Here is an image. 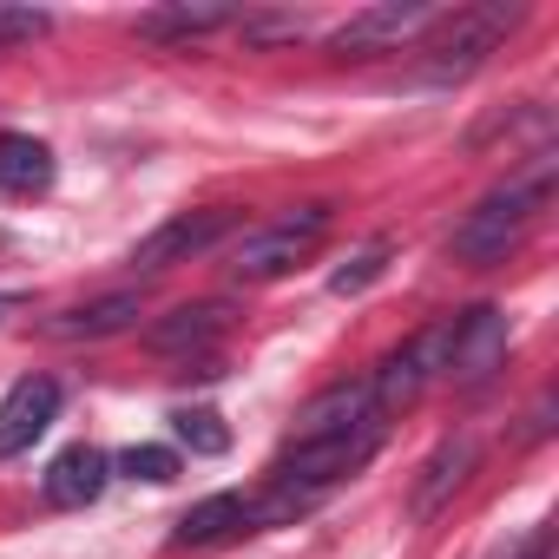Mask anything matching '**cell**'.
Masks as SVG:
<instances>
[{"instance_id": "cell-1", "label": "cell", "mask_w": 559, "mask_h": 559, "mask_svg": "<svg viewBox=\"0 0 559 559\" xmlns=\"http://www.w3.org/2000/svg\"><path fill=\"white\" fill-rule=\"evenodd\" d=\"M546 185H552V158L539 152V165L533 171H520V178H507V185H493L454 230H448V257L454 263H467V270H487V263H507V250L526 237V224L539 217V204H546Z\"/></svg>"}, {"instance_id": "cell-2", "label": "cell", "mask_w": 559, "mask_h": 559, "mask_svg": "<svg viewBox=\"0 0 559 559\" xmlns=\"http://www.w3.org/2000/svg\"><path fill=\"white\" fill-rule=\"evenodd\" d=\"M382 435H389V421L376 415V421H362V428H349V435L290 441L284 454H276V487H290V493L317 500V493H330L336 480H349V474H356V467L382 448Z\"/></svg>"}, {"instance_id": "cell-3", "label": "cell", "mask_w": 559, "mask_h": 559, "mask_svg": "<svg viewBox=\"0 0 559 559\" xmlns=\"http://www.w3.org/2000/svg\"><path fill=\"white\" fill-rule=\"evenodd\" d=\"M323 237H330V204H297V211H284V217H270L263 230H250V237L237 243L230 270L243 276V284H270V276L297 270Z\"/></svg>"}, {"instance_id": "cell-4", "label": "cell", "mask_w": 559, "mask_h": 559, "mask_svg": "<svg viewBox=\"0 0 559 559\" xmlns=\"http://www.w3.org/2000/svg\"><path fill=\"white\" fill-rule=\"evenodd\" d=\"M448 343H454V317H448V323H428V330L408 336L395 356H382V369L369 376V402H376L382 421L402 415L408 402H421V389L448 376Z\"/></svg>"}, {"instance_id": "cell-5", "label": "cell", "mask_w": 559, "mask_h": 559, "mask_svg": "<svg viewBox=\"0 0 559 559\" xmlns=\"http://www.w3.org/2000/svg\"><path fill=\"white\" fill-rule=\"evenodd\" d=\"M520 27V8H500V0H487V8H467V14H454L448 21V34L428 47V80H467L507 34Z\"/></svg>"}, {"instance_id": "cell-6", "label": "cell", "mask_w": 559, "mask_h": 559, "mask_svg": "<svg viewBox=\"0 0 559 559\" xmlns=\"http://www.w3.org/2000/svg\"><path fill=\"white\" fill-rule=\"evenodd\" d=\"M507 343H513V330H507V310H493V304H474L467 317H454V343H448V376L461 382V389H480L500 362H507Z\"/></svg>"}, {"instance_id": "cell-7", "label": "cell", "mask_w": 559, "mask_h": 559, "mask_svg": "<svg viewBox=\"0 0 559 559\" xmlns=\"http://www.w3.org/2000/svg\"><path fill=\"white\" fill-rule=\"evenodd\" d=\"M60 415V382L53 376H21L8 395H0V461L8 454H27Z\"/></svg>"}, {"instance_id": "cell-8", "label": "cell", "mask_w": 559, "mask_h": 559, "mask_svg": "<svg viewBox=\"0 0 559 559\" xmlns=\"http://www.w3.org/2000/svg\"><path fill=\"white\" fill-rule=\"evenodd\" d=\"M230 224H237V211H185V217L158 224V230L132 250V263H139V270H171V263H191V257H204V250H211Z\"/></svg>"}, {"instance_id": "cell-9", "label": "cell", "mask_w": 559, "mask_h": 559, "mask_svg": "<svg viewBox=\"0 0 559 559\" xmlns=\"http://www.w3.org/2000/svg\"><path fill=\"white\" fill-rule=\"evenodd\" d=\"M435 8H421V0H389V8H362L349 14L336 34H330V53H382V47H402L415 27H428Z\"/></svg>"}, {"instance_id": "cell-10", "label": "cell", "mask_w": 559, "mask_h": 559, "mask_svg": "<svg viewBox=\"0 0 559 559\" xmlns=\"http://www.w3.org/2000/svg\"><path fill=\"white\" fill-rule=\"evenodd\" d=\"M224 330H230V310H224V304H178L171 317H158V323L145 330V349H158V356H198V349H211Z\"/></svg>"}, {"instance_id": "cell-11", "label": "cell", "mask_w": 559, "mask_h": 559, "mask_svg": "<svg viewBox=\"0 0 559 559\" xmlns=\"http://www.w3.org/2000/svg\"><path fill=\"white\" fill-rule=\"evenodd\" d=\"M362 421H376L369 382H336V389H323L317 402H304V415H297L290 441H317V435H349V428H362Z\"/></svg>"}, {"instance_id": "cell-12", "label": "cell", "mask_w": 559, "mask_h": 559, "mask_svg": "<svg viewBox=\"0 0 559 559\" xmlns=\"http://www.w3.org/2000/svg\"><path fill=\"white\" fill-rule=\"evenodd\" d=\"M106 480H112V461H106L99 448H86V441H80V448H67V454L47 467V480H40V487H47V500H53V507H93V500L106 493Z\"/></svg>"}, {"instance_id": "cell-13", "label": "cell", "mask_w": 559, "mask_h": 559, "mask_svg": "<svg viewBox=\"0 0 559 559\" xmlns=\"http://www.w3.org/2000/svg\"><path fill=\"white\" fill-rule=\"evenodd\" d=\"M132 317H139V297H132V290H112V297H93V304H80V310L47 317V336H60V343H99V336L132 330Z\"/></svg>"}, {"instance_id": "cell-14", "label": "cell", "mask_w": 559, "mask_h": 559, "mask_svg": "<svg viewBox=\"0 0 559 559\" xmlns=\"http://www.w3.org/2000/svg\"><path fill=\"white\" fill-rule=\"evenodd\" d=\"M474 435H454V441H441L435 454H428V467H421V480H415V493H408V507H415V520H428V513H441V500L474 474Z\"/></svg>"}, {"instance_id": "cell-15", "label": "cell", "mask_w": 559, "mask_h": 559, "mask_svg": "<svg viewBox=\"0 0 559 559\" xmlns=\"http://www.w3.org/2000/svg\"><path fill=\"white\" fill-rule=\"evenodd\" d=\"M53 185V145L34 132H0V191L8 198H34Z\"/></svg>"}, {"instance_id": "cell-16", "label": "cell", "mask_w": 559, "mask_h": 559, "mask_svg": "<svg viewBox=\"0 0 559 559\" xmlns=\"http://www.w3.org/2000/svg\"><path fill=\"white\" fill-rule=\"evenodd\" d=\"M250 526V500L243 493H204L198 507H185L178 513V546H217V539H230V533H243Z\"/></svg>"}, {"instance_id": "cell-17", "label": "cell", "mask_w": 559, "mask_h": 559, "mask_svg": "<svg viewBox=\"0 0 559 559\" xmlns=\"http://www.w3.org/2000/svg\"><path fill=\"white\" fill-rule=\"evenodd\" d=\"M230 21H243V14H230V8H158V14H139V34L145 40H198V34H217V27H230Z\"/></svg>"}, {"instance_id": "cell-18", "label": "cell", "mask_w": 559, "mask_h": 559, "mask_svg": "<svg viewBox=\"0 0 559 559\" xmlns=\"http://www.w3.org/2000/svg\"><path fill=\"white\" fill-rule=\"evenodd\" d=\"M112 474H126V480H145V487H165V480H178V448L132 441V448L112 461Z\"/></svg>"}, {"instance_id": "cell-19", "label": "cell", "mask_w": 559, "mask_h": 559, "mask_svg": "<svg viewBox=\"0 0 559 559\" xmlns=\"http://www.w3.org/2000/svg\"><path fill=\"white\" fill-rule=\"evenodd\" d=\"M171 428H178V441L191 454H224L230 448V428H224L217 408H171Z\"/></svg>"}, {"instance_id": "cell-20", "label": "cell", "mask_w": 559, "mask_h": 559, "mask_svg": "<svg viewBox=\"0 0 559 559\" xmlns=\"http://www.w3.org/2000/svg\"><path fill=\"white\" fill-rule=\"evenodd\" d=\"M382 270H389V250L376 243V250H362V257H349V263H343V270L330 276V290H336V297H356V290H369V284H376V276H382Z\"/></svg>"}, {"instance_id": "cell-21", "label": "cell", "mask_w": 559, "mask_h": 559, "mask_svg": "<svg viewBox=\"0 0 559 559\" xmlns=\"http://www.w3.org/2000/svg\"><path fill=\"white\" fill-rule=\"evenodd\" d=\"M47 27H53L47 8H0V47H27V40H40Z\"/></svg>"}, {"instance_id": "cell-22", "label": "cell", "mask_w": 559, "mask_h": 559, "mask_svg": "<svg viewBox=\"0 0 559 559\" xmlns=\"http://www.w3.org/2000/svg\"><path fill=\"white\" fill-rule=\"evenodd\" d=\"M243 34H250V40H297L304 21H243Z\"/></svg>"}, {"instance_id": "cell-23", "label": "cell", "mask_w": 559, "mask_h": 559, "mask_svg": "<svg viewBox=\"0 0 559 559\" xmlns=\"http://www.w3.org/2000/svg\"><path fill=\"white\" fill-rule=\"evenodd\" d=\"M520 559H546V539H533V546H526V552H520Z\"/></svg>"}, {"instance_id": "cell-24", "label": "cell", "mask_w": 559, "mask_h": 559, "mask_svg": "<svg viewBox=\"0 0 559 559\" xmlns=\"http://www.w3.org/2000/svg\"><path fill=\"white\" fill-rule=\"evenodd\" d=\"M21 310V297H0V317H14Z\"/></svg>"}]
</instances>
